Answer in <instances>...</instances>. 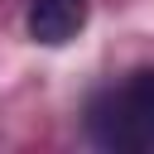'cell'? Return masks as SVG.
<instances>
[{
    "instance_id": "6da1fadb",
    "label": "cell",
    "mask_w": 154,
    "mask_h": 154,
    "mask_svg": "<svg viewBox=\"0 0 154 154\" xmlns=\"http://www.w3.org/2000/svg\"><path fill=\"white\" fill-rule=\"evenodd\" d=\"M87 130L101 149L116 154L154 149V67H140L120 87H106L87 111Z\"/></svg>"
},
{
    "instance_id": "7a4b0ae2",
    "label": "cell",
    "mask_w": 154,
    "mask_h": 154,
    "mask_svg": "<svg viewBox=\"0 0 154 154\" xmlns=\"http://www.w3.org/2000/svg\"><path fill=\"white\" fill-rule=\"evenodd\" d=\"M82 24H87V0H34L29 5V38L48 48L77 38Z\"/></svg>"
}]
</instances>
